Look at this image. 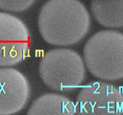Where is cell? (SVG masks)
Masks as SVG:
<instances>
[{
  "label": "cell",
  "mask_w": 123,
  "mask_h": 115,
  "mask_svg": "<svg viewBox=\"0 0 123 115\" xmlns=\"http://www.w3.org/2000/svg\"><path fill=\"white\" fill-rule=\"evenodd\" d=\"M38 25L47 43L72 45L86 35L90 28V16L79 0H49L38 15Z\"/></svg>",
  "instance_id": "cell-1"
},
{
  "label": "cell",
  "mask_w": 123,
  "mask_h": 115,
  "mask_svg": "<svg viewBox=\"0 0 123 115\" xmlns=\"http://www.w3.org/2000/svg\"><path fill=\"white\" fill-rule=\"evenodd\" d=\"M83 55L87 68L96 78H123V34L111 30L97 32L86 42Z\"/></svg>",
  "instance_id": "cell-2"
},
{
  "label": "cell",
  "mask_w": 123,
  "mask_h": 115,
  "mask_svg": "<svg viewBox=\"0 0 123 115\" xmlns=\"http://www.w3.org/2000/svg\"><path fill=\"white\" fill-rule=\"evenodd\" d=\"M39 74L43 82L59 92L70 91L79 87L86 78L82 58L68 48L50 50L42 57Z\"/></svg>",
  "instance_id": "cell-3"
},
{
  "label": "cell",
  "mask_w": 123,
  "mask_h": 115,
  "mask_svg": "<svg viewBox=\"0 0 123 115\" xmlns=\"http://www.w3.org/2000/svg\"><path fill=\"white\" fill-rule=\"evenodd\" d=\"M30 33L20 18L0 12V68L21 63L29 52Z\"/></svg>",
  "instance_id": "cell-4"
},
{
  "label": "cell",
  "mask_w": 123,
  "mask_h": 115,
  "mask_svg": "<svg viewBox=\"0 0 123 115\" xmlns=\"http://www.w3.org/2000/svg\"><path fill=\"white\" fill-rule=\"evenodd\" d=\"M76 114L118 115L123 113V94L117 87L93 82L80 91L76 100Z\"/></svg>",
  "instance_id": "cell-5"
},
{
  "label": "cell",
  "mask_w": 123,
  "mask_h": 115,
  "mask_svg": "<svg viewBox=\"0 0 123 115\" xmlns=\"http://www.w3.org/2000/svg\"><path fill=\"white\" fill-rule=\"evenodd\" d=\"M29 98L30 85L25 76L12 68H0V115L21 111Z\"/></svg>",
  "instance_id": "cell-6"
},
{
  "label": "cell",
  "mask_w": 123,
  "mask_h": 115,
  "mask_svg": "<svg viewBox=\"0 0 123 115\" xmlns=\"http://www.w3.org/2000/svg\"><path fill=\"white\" fill-rule=\"evenodd\" d=\"M76 108L70 100L58 94H46L35 101L29 109V115H73Z\"/></svg>",
  "instance_id": "cell-7"
},
{
  "label": "cell",
  "mask_w": 123,
  "mask_h": 115,
  "mask_svg": "<svg viewBox=\"0 0 123 115\" xmlns=\"http://www.w3.org/2000/svg\"><path fill=\"white\" fill-rule=\"evenodd\" d=\"M91 10L95 20L102 26L123 27V0H92Z\"/></svg>",
  "instance_id": "cell-8"
},
{
  "label": "cell",
  "mask_w": 123,
  "mask_h": 115,
  "mask_svg": "<svg viewBox=\"0 0 123 115\" xmlns=\"http://www.w3.org/2000/svg\"><path fill=\"white\" fill-rule=\"evenodd\" d=\"M36 0H0V9L11 12H22L32 6Z\"/></svg>",
  "instance_id": "cell-9"
}]
</instances>
